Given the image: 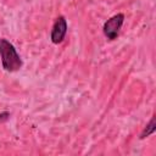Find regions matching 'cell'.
Instances as JSON below:
<instances>
[{
    "mask_svg": "<svg viewBox=\"0 0 156 156\" xmlns=\"http://www.w3.org/2000/svg\"><path fill=\"white\" fill-rule=\"evenodd\" d=\"M0 57L2 68L6 72H16L23 65L15 46L4 38H0Z\"/></svg>",
    "mask_w": 156,
    "mask_h": 156,
    "instance_id": "cell-1",
    "label": "cell"
},
{
    "mask_svg": "<svg viewBox=\"0 0 156 156\" xmlns=\"http://www.w3.org/2000/svg\"><path fill=\"white\" fill-rule=\"evenodd\" d=\"M123 22H124V15L123 13H117V15L110 17L104 23V27H102V32H104L105 37L108 40L117 39V37L119 34V30L123 26Z\"/></svg>",
    "mask_w": 156,
    "mask_h": 156,
    "instance_id": "cell-2",
    "label": "cell"
},
{
    "mask_svg": "<svg viewBox=\"0 0 156 156\" xmlns=\"http://www.w3.org/2000/svg\"><path fill=\"white\" fill-rule=\"evenodd\" d=\"M67 34V21L63 16H58L51 28L50 39L52 44H60L63 41L65 37Z\"/></svg>",
    "mask_w": 156,
    "mask_h": 156,
    "instance_id": "cell-3",
    "label": "cell"
},
{
    "mask_svg": "<svg viewBox=\"0 0 156 156\" xmlns=\"http://www.w3.org/2000/svg\"><path fill=\"white\" fill-rule=\"evenodd\" d=\"M155 129H156V123H155V116H152V118L150 119V122L145 126V128H144V130L141 132V134H140V139H145V138H147L149 135H151L154 132H155Z\"/></svg>",
    "mask_w": 156,
    "mask_h": 156,
    "instance_id": "cell-4",
    "label": "cell"
}]
</instances>
